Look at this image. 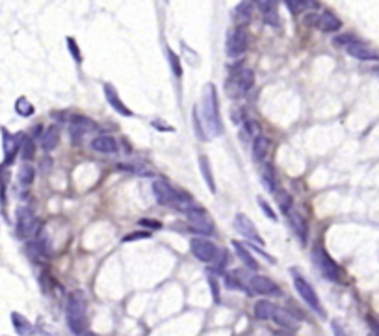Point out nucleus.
Masks as SVG:
<instances>
[{
    "label": "nucleus",
    "mask_w": 379,
    "mask_h": 336,
    "mask_svg": "<svg viewBox=\"0 0 379 336\" xmlns=\"http://www.w3.org/2000/svg\"><path fill=\"white\" fill-rule=\"evenodd\" d=\"M260 182H262V186L266 191H275L277 189V182H275V171H273V166L271 164H264L262 169H260Z\"/></svg>",
    "instance_id": "nucleus-25"
},
{
    "label": "nucleus",
    "mask_w": 379,
    "mask_h": 336,
    "mask_svg": "<svg viewBox=\"0 0 379 336\" xmlns=\"http://www.w3.org/2000/svg\"><path fill=\"white\" fill-rule=\"evenodd\" d=\"M201 110H203V123L208 138H216L223 134V125L220 119V108H218V91L212 82L204 85L203 89V103H201Z\"/></svg>",
    "instance_id": "nucleus-1"
},
{
    "label": "nucleus",
    "mask_w": 379,
    "mask_h": 336,
    "mask_svg": "<svg viewBox=\"0 0 379 336\" xmlns=\"http://www.w3.org/2000/svg\"><path fill=\"white\" fill-rule=\"evenodd\" d=\"M253 2L262 11V15H268V13H275L277 11L279 0H253Z\"/></svg>",
    "instance_id": "nucleus-34"
},
{
    "label": "nucleus",
    "mask_w": 379,
    "mask_h": 336,
    "mask_svg": "<svg viewBox=\"0 0 379 336\" xmlns=\"http://www.w3.org/2000/svg\"><path fill=\"white\" fill-rule=\"evenodd\" d=\"M249 288L260 295H281V288L269 277L264 275H253L249 280Z\"/></svg>",
    "instance_id": "nucleus-13"
},
{
    "label": "nucleus",
    "mask_w": 379,
    "mask_h": 336,
    "mask_svg": "<svg viewBox=\"0 0 379 336\" xmlns=\"http://www.w3.org/2000/svg\"><path fill=\"white\" fill-rule=\"evenodd\" d=\"M167 58H169V63H171V71H173V75L175 76H180L182 75V67H180V62H178V58L177 54L171 50V48H167Z\"/></svg>",
    "instance_id": "nucleus-35"
},
{
    "label": "nucleus",
    "mask_w": 379,
    "mask_h": 336,
    "mask_svg": "<svg viewBox=\"0 0 379 336\" xmlns=\"http://www.w3.org/2000/svg\"><path fill=\"white\" fill-rule=\"evenodd\" d=\"M67 48H69L71 56L74 58V62H76V63H80V62H82V54H80V48H78V45H76V39L67 38Z\"/></svg>",
    "instance_id": "nucleus-36"
},
{
    "label": "nucleus",
    "mask_w": 379,
    "mask_h": 336,
    "mask_svg": "<svg viewBox=\"0 0 379 336\" xmlns=\"http://www.w3.org/2000/svg\"><path fill=\"white\" fill-rule=\"evenodd\" d=\"M290 273H292V277H294V288H296V292L301 295V299L305 301L307 305H309V308H312L318 316H325V312H324V308H322V303H320V299H318V295H316V292L314 288L307 282L305 279H303V275L299 273L297 270H290Z\"/></svg>",
    "instance_id": "nucleus-4"
},
{
    "label": "nucleus",
    "mask_w": 379,
    "mask_h": 336,
    "mask_svg": "<svg viewBox=\"0 0 379 336\" xmlns=\"http://www.w3.org/2000/svg\"><path fill=\"white\" fill-rule=\"evenodd\" d=\"M91 149L95 152H101V154H113V152H117V141L111 136H97L91 141Z\"/></svg>",
    "instance_id": "nucleus-20"
},
{
    "label": "nucleus",
    "mask_w": 379,
    "mask_h": 336,
    "mask_svg": "<svg viewBox=\"0 0 379 336\" xmlns=\"http://www.w3.org/2000/svg\"><path fill=\"white\" fill-rule=\"evenodd\" d=\"M139 225H141V227H147V229H162V223H160V221L149 219V217H145V219H139Z\"/></svg>",
    "instance_id": "nucleus-40"
},
{
    "label": "nucleus",
    "mask_w": 379,
    "mask_h": 336,
    "mask_svg": "<svg viewBox=\"0 0 379 336\" xmlns=\"http://www.w3.org/2000/svg\"><path fill=\"white\" fill-rule=\"evenodd\" d=\"M234 227H236V231L240 234H244L249 242L253 243H257V245H264V240L259 236V231H257V227H255V223L251 221L249 217L245 214H236L234 215Z\"/></svg>",
    "instance_id": "nucleus-11"
},
{
    "label": "nucleus",
    "mask_w": 379,
    "mask_h": 336,
    "mask_svg": "<svg viewBox=\"0 0 379 336\" xmlns=\"http://www.w3.org/2000/svg\"><path fill=\"white\" fill-rule=\"evenodd\" d=\"M171 206H177L178 210H182V212H188L190 208H194V201H192V197L190 195H186V193H182V191H178L177 189V193H175V201H173V205Z\"/></svg>",
    "instance_id": "nucleus-33"
},
{
    "label": "nucleus",
    "mask_w": 379,
    "mask_h": 336,
    "mask_svg": "<svg viewBox=\"0 0 379 336\" xmlns=\"http://www.w3.org/2000/svg\"><path fill=\"white\" fill-rule=\"evenodd\" d=\"M271 319H273V321H275L279 327L288 329V331H297V329H299V321H297L296 317L292 316V312H288V310H285V308H277V307H275Z\"/></svg>",
    "instance_id": "nucleus-18"
},
{
    "label": "nucleus",
    "mask_w": 379,
    "mask_h": 336,
    "mask_svg": "<svg viewBox=\"0 0 379 336\" xmlns=\"http://www.w3.org/2000/svg\"><path fill=\"white\" fill-rule=\"evenodd\" d=\"M245 132L249 134L251 138H253V136L257 138V136H259V125H257V123H253V121H247L245 123Z\"/></svg>",
    "instance_id": "nucleus-41"
},
{
    "label": "nucleus",
    "mask_w": 379,
    "mask_h": 336,
    "mask_svg": "<svg viewBox=\"0 0 379 336\" xmlns=\"http://www.w3.org/2000/svg\"><path fill=\"white\" fill-rule=\"evenodd\" d=\"M39 229H41V225H39L37 217L34 215V212H32L30 208H26V206L17 208V236L19 238L34 236V234H37Z\"/></svg>",
    "instance_id": "nucleus-8"
},
{
    "label": "nucleus",
    "mask_w": 379,
    "mask_h": 336,
    "mask_svg": "<svg viewBox=\"0 0 379 336\" xmlns=\"http://www.w3.org/2000/svg\"><path fill=\"white\" fill-rule=\"evenodd\" d=\"M34 178H36V171H34V168H32L28 162H24V164L19 168V173H17L19 184L22 188H28L32 182H34Z\"/></svg>",
    "instance_id": "nucleus-28"
},
{
    "label": "nucleus",
    "mask_w": 379,
    "mask_h": 336,
    "mask_svg": "<svg viewBox=\"0 0 379 336\" xmlns=\"http://www.w3.org/2000/svg\"><path fill=\"white\" fill-rule=\"evenodd\" d=\"M255 84V75L251 69H242L240 73H236L234 76H231L227 82H225V93L232 97V99H238L249 91Z\"/></svg>",
    "instance_id": "nucleus-5"
},
{
    "label": "nucleus",
    "mask_w": 379,
    "mask_h": 336,
    "mask_svg": "<svg viewBox=\"0 0 379 336\" xmlns=\"http://www.w3.org/2000/svg\"><path fill=\"white\" fill-rule=\"evenodd\" d=\"M316 26L322 30V32H336L342 26V21L334 15L333 11H324L318 15L316 19Z\"/></svg>",
    "instance_id": "nucleus-19"
},
{
    "label": "nucleus",
    "mask_w": 379,
    "mask_h": 336,
    "mask_svg": "<svg viewBox=\"0 0 379 336\" xmlns=\"http://www.w3.org/2000/svg\"><path fill=\"white\" fill-rule=\"evenodd\" d=\"M190 247H192V252H194L195 258L204 262V264L212 262L214 258H216V254H218L216 243L210 242V240H206V238H194V240L190 242Z\"/></svg>",
    "instance_id": "nucleus-9"
},
{
    "label": "nucleus",
    "mask_w": 379,
    "mask_h": 336,
    "mask_svg": "<svg viewBox=\"0 0 379 336\" xmlns=\"http://www.w3.org/2000/svg\"><path fill=\"white\" fill-rule=\"evenodd\" d=\"M290 225H292V229H294V232L296 236L299 238V242L301 243H307V234H309V225H307V219L303 217L301 214H294L290 215Z\"/></svg>",
    "instance_id": "nucleus-24"
},
{
    "label": "nucleus",
    "mask_w": 379,
    "mask_h": 336,
    "mask_svg": "<svg viewBox=\"0 0 379 336\" xmlns=\"http://www.w3.org/2000/svg\"><path fill=\"white\" fill-rule=\"evenodd\" d=\"M199 169H201V175H203V180L206 182L208 189L212 193H216V180H214V175H212V168H210V162H208V158L204 154L199 156Z\"/></svg>",
    "instance_id": "nucleus-26"
},
{
    "label": "nucleus",
    "mask_w": 379,
    "mask_h": 336,
    "mask_svg": "<svg viewBox=\"0 0 379 336\" xmlns=\"http://www.w3.org/2000/svg\"><path fill=\"white\" fill-rule=\"evenodd\" d=\"M257 201H259V206H260V210H262V214L266 215L268 219H271V221H277V215H275V212L271 210V206H269L268 201H264V197H259Z\"/></svg>",
    "instance_id": "nucleus-37"
},
{
    "label": "nucleus",
    "mask_w": 379,
    "mask_h": 336,
    "mask_svg": "<svg viewBox=\"0 0 379 336\" xmlns=\"http://www.w3.org/2000/svg\"><path fill=\"white\" fill-rule=\"evenodd\" d=\"M19 154H21V158L24 160V162H30V160H34L36 156V145H34V140L26 136V134H22V138H21V149H19Z\"/></svg>",
    "instance_id": "nucleus-27"
},
{
    "label": "nucleus",
    "mask_w": 379,
    "mask_h": 336,
    "mask_svg": "<svg viewBox=\"0 0 379 336\" xmlns=\"http://www.w3.org/2000/svg\"><path fill=\"white\" fill-rule=\"evenodd\" d=\"M374 73H376V75L379 76V67H378V69H374Z\"/></svg>",
    "instance_id": "nucleus-44"
},
{
    "label": "nucleus",
    "mask_w": 379,
    "mask_h": 336,
    "mask_svg": "<svg viewBox=\"0 0 379 336\" xmlns=\"http://www.w3.org/2000/svg\"><path fill=\"white\" fill-rule=\"evenodd\" d=\"M273 193H275V201H277V205H279V210H281L283 214H288L290 208H292V205H294L292 195L288 193L287 189H281V188H279V191H273Z\"/></svg>",
    "instance_id": "nucleus-31"
},
{
    "label": "nucleus",
    "mask_w": 379,
    "mask_h": 336,
    "mask_svg": "<svg viewBox=\"0 0 379 336\" xmlns=\"http://www.w3.org/2000/svg\"><path fill=\"white\" fill-rule=\"evenodd\" d=\"M269 150V140L266 136L259 134L255 140H253V145H251V156L255 162H262V160L268 156Z\"/></svg>",
    "instance_id": "nucleus-21"
},
{
    "label": "nucleus",
    "mask_w": 379,
    "mask_h": 336,
    "mask_svg": "<svg viewBox=\"0 0 379 336\" xmlns=\"http://www.w3.org/2000/svg\"><path fill=\"white\" fill-rule=\"evenodd\" d=\"M208 286L212 290V297H214V303H220V284H218V280L216 277H208Z\"/></svg>",
    "instance_id": "nucleus-39"
},
{
    "label": "nucleus",
    "mask_w": 379,
    "mask_h": 336,
    "mask_svg": "<svg viewBox=\"0 0 379 336\" xmlns=\"http://www.w3.org/2000/svg\"><path fill=\"white\" fill-rule=\"evenodd\" d=\"M11 323L15 327L17 335H30V333H34L32 331V323L22 314H19V312H11Z\"/></svg>",
    "instance_id": "nucleus-29"
},
{
    "label": "nucleus",
    "mask_w": 379,
    "mask_h": 336,
    "mask_svg": "<svg viewBox=\"0 0 379 336\" xmlns=\"http://www.w3.org/2000/svg\"><path fill=\"white\" fill-rule=\"evenodd\" d=\"M2 130V147H4V166H9L15 156H17L19 149H21V138H22V134H19V136H13V134H9L6 128H0Z\"/></svg>",
    "instance_id": "nucleus-14"
},
{
    "label": "nucleus",
    "mask_w": 379,
    "mask_h": 336,
    "mask_svg": "<svg viewBox=\"0 0 379 336\" xmlns=\"http://www.w3.org/2000/svg\"><path fill=\"white\" fill-rule=\"evenodd\" d=\"M104 95H106V101H108V104H110L111 108L119 113V115H123V117H132V115H134L129 106L121 101L119 93L115 91V87H113V85L104 84Z\"/></svg>",
    "instance_id": "nucleus-16"
},
{
    "label": "nucleus",
    "mask_w": 379,
    "mask_h": 336,
    "mask_svg": "<svg viewBox=\"0 0 379 336\" xmlns=\"http://www.w3.org/2000/svg\"><path fill=\"white\" fill-rule=\"evenodd\" d=\"M86 295L82 290H74L67 297V325L74 335H80L86 329Z\"/></svg>",
    "instance_id": "nucleus-2"
},
{
    "label": "nucleus",
    "mask_w": 379,
    "mask_h": 336,
    "mask_svg": "<svg viewBox=\"0 0 379 336\" xmlns=\"http://www.w3.org/2000/svg\"><path fill=\"white\" fill-rule=\"evenodd\" d=\"M153 193H155V199H156L158 205L162 206H171L173 205V201H175V193L177 189L167 180H162V178H158L153 182Z\"/></svg>",
    "instance_id": "nucleus-12"
},
{
    "label": "nucleus",
    "mask_w": 379,
    "mask_h": 336,
    "mask_svg": "<svg viewBox=\"0 0 379 336\" xmlns=\"http://www.w3.org/2000/svg\"><path fill=\"white\" fill-rule=\"evenodd\" d=\"M273 310H275V305L271 303V301H266V299H262L259 301L257 305H255V316L259 317V319H271L273 316Z\"/></svg>",
    "instance_id": "nucleus-30"
},
{
    "label": "nucleus",
    "mask_w": 379,
    "mask_h": 336,
    "mask_svg": "<svg viewBox=\"0 0 379 336\" xmlns=\"http://www.w3.org/2000/svg\"><path fill=\"white\" fill-rule=\"evenodd\" d=\"M58 143H60V128L56 125H52L41 136V149L45 152H50V150H54L58 147Z\"/></svg>",
    "instance_id": "nucleus-22"
},
{
    "label": "nucleus",
    "mask_w": 379,
    "mask_h": 336,
    "mask_svg": "<svg viewBox=\"0 0 379 336\" xmlns=\"http://www.w3.org/2000/svg\"><path fill=\"white\" fill-rule=\"evenodd\" d=\"M249 47V34L244 26H238L234 28L229 34L227 38V45H225V50H227V56L229 58H240L242 54H245V50Z\"/></svg>",
    "instance_id": "nucleus-7"
},
{
    "label": "nucleus",
    "mask_w": 379,
    "mask_h": 336,
    "mask_svg": "<svg viewBox=\"0 0 379 336\" xmlns=\"http://www.w3.org/2000/svg\"><path fill=\"white\" fill-rule=\"evenodd\" d=\"M232 249H234V252L238 254V258H240L249 270H253V271L259 270V262L255 260V256L251 254V251L247 249V245H244V243L234 242V240H232Z\"/></svg>",
    "instance_id": "nucleus-23"
},
{
    "label": "nucleus",
    "mask_w": 379,
    "mask_h": 336,
    "mask_svg": "<svg viewBox=\"0 0 379 336\" xmlns=\"http://www.w3.org/2000/svg\"><path fill=\"white\" fill-rule=\"evenodd\" d=\"M15 112L21 117H30V115H34L36 108H34V104L30 103L26 97H19L17 101H15Z\"/></svg>",
    "instance_id": "nucleus-32"
},
{
    "label": "nucleus",
    "mask_w": 379,
    "mask_h": 336,
    "mask_svg": "<svg viewBox=\"0 0 379 336\" xmlns=\"http://www.w3.org/2000/svg\"><path fill=\"white\" fill-rule=\"evenodd\" d=\"M186 214H188V225H190V229L194 232L204 234V236H210L214 232V221L210 219L208 212L203 210L201 206L190 208Z\"/></svg>",
    "instance_id": "nucleus-6"
},
{
    "label": "nucleus",
    "mask_w": 379,
    "mask_h": 336,
    "mask_svg": "<svg viewBox=\"0 0 379 336\" xmlns=\"http://www.w3.org/2000/svg\"><path fill=\"white\" fill-rule=\"evenodd\" d=\"M153 234L149 231H136V232H130L123 238V242H136V240H149Z\"/></svg>",
    "instance_id": "nucleus-38"
},
{
    "label": "nucleus",
    "mask_w": 379,
    "mask_h": 336,
    "mask_svg": "<svg viewBox=\"0 0 379 336\" xmlns=\"http://www.w3.org/2000/svg\"><path fill=\"white\" fill-rule=\"evenodd\" d=\"M346 52H348L352 58H355V60H362V62H379V54L374 50V48H370L368 45L361 43V41H355V39H353L352 43L346 45Z\"/></svg>",
    "instance_id": "nucleus-15"
},
{
    "label": "nucleus",
    "mask_w": 379,
    "mask_h": 336,
    "mask_svg": "<svg viewBox=\"0 0 379 336\" xmlns=\"http://www.w3.org/2000/svg\"><path fill=\"white\" fill-rule=\"evenodd\" d=\"M312 262H314L318 271L327 280H331V282H338L340 280V270L334 264L333 258L329 256V252L322 247V243H314V247H312Z\"/></svg>",
    "instance_id": "nucleus-3"
},
{
    "label": "nucleus",
    "mask_w": 379,
    "mask_h": 336,
    "mask_svg": "<svg viewBox=\"0 0 379 336\" xmlns=\"http://www.w3.org/2000/svg\"><path fill=\"white\" fill-rule=\"evenodd\" d=\"M249 249H253V251H257V252H259V254H262V256H264V258H266V260H268V262H271V264L275 262V258H273V256H269L268 252H266V251H262V249H260V245H249Z\"/></svg>",
    "instance_id": "nucleus-42"
},
{
    "label": "nucleus",
    "mask_w": 379,
    "mask_h": 336,
    "mask_svg": "<svg viewBox=\"0 0 379 336\" xmlns=\"http://www.w3.org/2000/svg\"><path fill=\"white\" fill-rule=\"evenodd\" d=\"M253 6H255V2H251V0H242L240 4L232 10V19L236 21L238 26H244V24H247V22L253 19Z\"/></svg>",
    "instance_id": "nucleus-17"
},
{
    "label": "nucleus",
    "mask_w": 379,
    "mask_h": 336,
    "mask_svg": "<svg viewBox=\"0 0 379 336\" xmlns=\"http://www.w3.org/2000/svg\"><path fill=\"white\" fill-rule=\"evenodd\" d=\"M368 325L372 327V331H374L376 335H379V325H378V321H376L374 317H368Z\"/></svg>",
    "instance_id": "nucleus-43"
},
{
    "label": "nucleus",
    "mask_w": 379,
    "mask_h": 336,
    "mask_svg": "<svg viewBox=\"0 0 379 336\" xmlns=\"http://www.w3.org/2000/svg\"><path fill=\"white\" fill-rule=\"evenodd\" d=\"M97 128V125L88 119V117H82V115H74L71 123H69V136H71V141L74 145H78L82 138L88 134V132H93Z\"/></svg>",
    "instance_id": "nucleus-10"
}]
</instances>
